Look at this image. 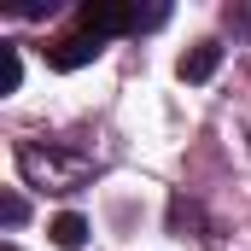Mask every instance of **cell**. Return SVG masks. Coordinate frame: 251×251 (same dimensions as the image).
<instances>
[{
	"label": "cell",
	"instance_id": "obj_1",
	"mask_svg": "<svg viewBox=\"0 0 251 251\" xmlns=\"http://www.w3.org/2000/svg\"><path fill=\"white\" fill-rule=\"evenodd\" d=\"M76 29H88V35H123V29H134V6H123V0H82V12H76Z\"/></svg>",
	"mask_w": 251,
	"mask_h": 251
},
{
	"label": "cell",
	"instance_id": "obj_2",
	"mask_svg": "<svg viewBox=\"0 0 251 251\" xmlns=\"http://www.w3.org/2000/svg\"><path fill=\"white\" fill-rule=\"evenodd\" d=\"M100 53H105V41H100V35L70 29V35H59V41L47 47V64H53V70H82V64H94Z\"/></svg>",
	"mask_w": 251,
	"mask_h": 251
},
{
	"label": "cell",
	"instance_id": "obj_3",
	"mask_svg": "<svg viewBox=\"0 0 251 251\" xmlns=\"http://www.w3.org/2000/svg\"><path fill=\"white\" fill-rule=\"evenodd\" d=\"M216 64H222V47L216 41H199L193 53H181V82H210Z\"/></svg>",
	"mask_w": 251,
	"mask_h": 251
},
{
	"label": "cell",
	"instance_id": "obj_4",
	"mask_svg": "<svg viewBox=\"0 0 251 251\" xmlns=\"http://www.w3.org/2000/svg\"><path fill=\"white\" fill-rule=\"evenodd\" d=\"M53 246H64V251H76V246H88V222L76 216V210H64V216H53Z\"/></svg>",
	"mask_w": 251,
	"mask_h": 251
},
{
	"label": "cell",
	"instance_id": "obj_5",
	"mask_svg": "<svg viewBox=\"0 0 251 251\" xmlns=\"http://www.w3.org/2000/svg\"><path fill=\"white\" fill-rule=\"evenodd\" d=\"M18 82H24V59H18V47L0 41V94H18Z\"/></svg>",
	"mask_w": 251,
	"mask_h": 251
},
{
	"label": "cell",
	"instance_id": "obj_6",
	"mask_svg": "<svg viewBox=\"0 0 251 251\" xmlns=\"http://www.w3.org/2000/svg\"><path fill=\"white\" fill-rule=\"evenodd\" d=\"M0 216H6V228H18V222L29 216V204H24L18 193H6V199H0Z\"/></svg>",
	"mask_w": 251,
	"mask_h": 251
},
{
	"label": "cell",
	"instance_id": "obj_7",
	"mask_svg": "<svg viewBox=\"0 0 251 251\" xmlns=\"http://www.w3.org/2000/svg\"><path fill=\"white\" fill-rule=\"evenodd\" d=\"M6 251H18V246H6Z\"/></svg>",
	"mask_w": 251,
	"mask_h": 251
}]
</instances>
